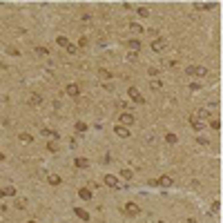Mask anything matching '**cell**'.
<instances>
[{"instance_id": "cell-32", "label": "cell", "mask_w": 223, "mask_h": 223, "mask_svg": "<svg viewBox=\"0 0 223 223\" xmlns=\"http://www.w3.org/2000/svg\"><path fill=\"white\" fill-rule=\"evenodd\" d=\"M210 127H212V129H219V127H221L219 118H212V120H210Z\"/></svg>"}, {"instance_id": "cell-5", "label": "cell", "mask_w": 223, "mask_h": 223, "mask_svg": "<svg viewBox=\"0 0 223 223\" xmlns=\"http://www.w3.org/2000/svg\"><path fill=\"white\" fill-rule=\"evenodd\" d=\"M152 49H154V51L167 49V38H161V36H159V38H154V40H152Z\"/></svg>"}, {"instance_id": "cell-31", "label": "cell", "mask_w": 223, "mask_h": 223, "mask_svg": "<svg viewBox=\"0 0 223 223\" xmlns=\"http://www.w3.org/2000/svg\"><path fill=\"white\" fill-rule=\"evenodd\" d=\"M150 87H152V89H156V91H159V89L163 87V83H161V80H152V85H150Z\"/></svg>"}, {"instance_id": "cell-8", "label": "cell", "mask_w": 223, "mask_h": 223, "mask_svg": "<svg viewBox=\"0 0 223 223\" xmlns=\"http://www.w3.org/2000/svg\"><path fill=\"white\" fill-rule=\"evenodd\" d=\"M138 212H141V208H138L136 203H132V201H129V203H125V214H129V217H136Z\"/></svg>"}, {"instance_id": "cell-28", "label": "cell", "mask_w": 223, "mask_h": 223, "mask_svg": "<svg viewBox=\"0 0 223 223\" xmlns=\"http://www.w3.org/2000/svg\"><path fill=\"white\" fill-rule=\"evenodd\" d=\"M98 76L100 78H112V71L109 69H98Z\"/></svg>"}, {"instance_id": "cell-19", "label": "cell", "mask_w": 223, "mask_h": 223, "mask_svg": "<svg viewBox=\"0 0 223 223\" xmlns=\"http://www.w3.org/2000/svg\"><path fill=\"white\" fill-rule=\"evenodd\" d=\"M120 176H123L125 181H132V179H134V172H132V170H120Z\"/></svg>"}, {"instance_id": "cell-12", "label": "cell", "mask_w": 223, "mask_h": 223, "mask_svg": "<svg viewBox=\"0 0 223 223\" xmlns=\"http://www.w3.org/2000/svg\"><path fill=\"white\" fill-rule=\"evenodd\" d=\"M74 214H76L80 221H89V212L83 210V208H74Z\"/></svg>"}, {"instance_id": "cell-24", "label": "cell", "mask_w": 223, "mask_h": 223, "mask_svg": "<svg viewBox=\"0 0 223 223\" xmlns=\"http://www.w3.org/2000/svg\"><path fill=\"white\" fill-rule=\"evenodd\" d=\"M74 127H76V132H80V134H83V132H87V123H83V120H78V123L74 125Z\"/></svg>"}, {"instance_id": "cell-26", "label": "cell", "mask_w": 223, "mask_h": 223, "mask_svg": "<svg viewBox=\"0 0 223 223\" xmlns=\"http://www.w3.org/2000/svg\"><path fill=\"white\" fill-rule=\"evenodd\" d=\"M138 16H141V18H147V16H150V9H147V7H138V11H136Z\"/></svg>"}, {"instance_id": "cell-13", "label": "cell", "mask_w": 223, "mask_h": 223, "mask_svg": "<svg viewBox=\"0 0 223 223\" xmlns=\"http://www.w3.org/2000/svg\"><path fill=\"white\" fill-rule=\"evenodd\" d=\"M190 125L194 127V129H197V132H201V129H205V123H203V120H199V118H190Z\"/></svg>"}, {"instance_id": "cell-10", "label": "cell", "mask_w": 223, "mask_h": 223, "mask_svg": "<svg viewBox=\"0 0 223 223\" xmlns=\"http://www.w3.org/2000/svg\"><path fill=\"white\" fill-rule=\"evenodd\" d=\"M156 185H163V188H172V185H174V179H172L170 174H163L161 179L156 181Z\"/></svg>"}, {"instance_id": "cell-20", "label": "cell", "mask_w": 223, "mask_h": 223, "mask_svg": "<svg viewBox=\"0 0 223 223\" xmlns=\"http://www.w3.org/2000/svg\"><path fill=\"white\" fill-rule=\"evenodd\" d=\"M47 150H49V152H58V150H60L58 141H49V143H47Z\"/></svg>"}, {"instance_id": "cell-38", "label": "cell", "mask_w": 223, "mask_h": 223, "mask_svg": "<svg viewBox=\"0 0 223 223\" xmlns=\"http://www.w3.org/2000/svg\"><path fill=\"white\" fill-rule=\"evenodd\" d=\"M27 223H38V221H34V219H31V221H27Z\"/></svg>"}, {"instance_id": "cell-35", "label": "cell", "mask_w": 223, "mask_h": 223, "mask_svg": "<svg viewBox=\"0 0 223 223\" xmlns=\"http://www.w3.org/2000/svg\"><path fill=\"white\" fill-rule=\"evenodd\" d=\"M197 141H199V145H210V141H208V138H205V136H199V138H197Z\"/></svg>"}, {"instance_id": "cell-1", "label": "cell", "mask_w": 223, "mask_h": 223, "mask_svg": "<svg viewBox=\"0 0 223 223\" xmlns=\"http://www.w3.org/2000/svg\"><path fill=\"white\" fill-rule=\"evenodd\" d=\"M127 94H129V98H132L134 103H138V105H143V103H145V98H143L141 91H138V87H136V85L129 87V89H127Z\"/></svg>"}, {"instance_id": "cell-3", "label": "cell", "mask_w": 223, "mask_h": 223, "mask_svg": "<svg viewBox=\"0 0 223 223\" xmlns=\"http://www.w3.org/2000/svg\"><path fill=\"white\" fill-rule=\"evenodd\" d=\"M185 71H188L190 76H208V69L201 67V65H190V67H185Z\"/></svg>"}, {"instance_id": "cell-36", "label": "cell", "mask_w": 223, "mask_h": 223, "mask_svg": "<svg viewBox=\"0 0 223 223\" xmlns=\"http://www.w3.org/2000/svg\"><path fill=\"white\" fill-rule=\"evenodd\" d=\"M65 51H67V54H76V51H78V47H76V45H69V47L65 49Z\"/></svg>"}, {"instance_id": "cell-39", "label": "cell", "mask_w": 223, "mask_h": 223, "mask_svg": "<svg viewBox=\"0 0 223 223\" xmlns=\"http://www.w3.org/2000/svg\"><path fill=\"white\" fill-rule=\"evenodd\" d=\"M0 197H5V194H2V190H0Z\"/></svg>"}, {"instance_id": "cell-4", "label": "cell", "mask_w": 223, "mask_h": 223, "mask_svg": "<svg viewBox=\"0 0 223 223\" xmlns=\"http://www.w3.org/2000/svg\"><path fill=\"white\" fill-rule=\"evenodd\" d=\"M103 183L107 185V188H112V190H118V188H120V181H118V176H114V174H105Z\"/></svg>"}, {"instance_id": "cell-17", "label": "cell", "mask_w": 223, "mask_h": 223, "mask_svg": "<svg viewBox=\"0 0 223 223\" xmlns=\"http://www.w3.org/2000/svg\"><path fill=\"white\" fill-rule=\"evenodd\" d=\"M47 183H49V185H60L63 179H60L58 174H47Z\"/></svg>"}, {"instance_id": "cell-9", "label": "cell", "mask_w": 223, "mask_h": 223, "mask_svg": "<svg viewBox=\"0 0 223 223\" xmlns=\"http://www.w3.org/2000/svg\"><path fill=\"white\" fill-rule=\"evenodd\" d=\"M114 134L120 136V138H129V127H123V125H114Z\"/></svg>"}, {"instance_id": "cell-11", "label": "cell", "mask_w": 223, "mask_h": 223, "mask_svg": "<svg viewBox=\"0 0 223 223\" xmlns=\"http://www.w3.org/2000/svg\"><path fill=\"white\" fill-rule=\"evenodd\" d=\"M27 103L36 107V105H40V103H43V96H40V94H36V91H31V94L27 96Z\"/></svg>"}, {"instance_id": "cell-34", "label": "cell", "mask_w": 223, "mask_h": 223, "mask_svg": "<svg viewBox=\"0 0 223 223\" xmlns=\"http://www.w3.org/2000/svg\"><path fill=\"white\" fill-rule=\"evenodd\" d=\"M87 43H89V40L85 38V36H83V38L78 40V45H76V47H87Z\"/></svg>"}, {"instance_id": "cell-40", "label": "cell", "mask_w": 223, "mask_h": 223, "mask_svg": "<svg viewBox=\"0 0 223 223\" xmlns=\"http://www.w3.org/2000/svg\"><path fill=\"white\" fill-rule=\"evenodd\" d=\"M159 223H165V221H159Z\"/></svg>"}, {"instance_id": "cell-30", "label": "cell", "mask_w": 223, "mask_h": 223, "mask_svg": "<svg viewBox=\"0 0 223 223\" xmlns=\"http://www.w3.org/2000/svg\"><path fill=\"white\" fill-rule=\"evenodd\" d=\"M129 27H132V31H134V34H141V31H143V27H141V25H136V22H132Z\"/></svg>"}, {"instance_id": "cell-37", "label": "cell", "mask_w": 223, "mask_h": 223, "mask_svg": "<svg viewBox=\"0 0 223 223\" xmlns=\"http://www.w3.org/2000/svg\"><path fill=\"white\" fill-rule=\"evenodd\" d=\"M0 161H5V154H2V152H0Z\"/></svg>"}, {"instance_id": "cell-23", "label": "cell", "mask_w": 223, "mask_h": 223, "mask_svg": "<svg viewBox=\"0 0 223 223\" xmlns=\"http://www.w3.org/2000/svg\"><path fill=\"white\" fill-rule=\"evenodd\" d=\"M208 116H210V112H208V109H199L197 114H194V118H199V120H201V118H208Z\"/></svg>"}, {"instance_id": "cell-16", "label": "cell", "mask_w": 223, "mask_h": 223, "mask_svg": "<svg viewBox=\"0 0 223 223\" xmlns=\"http://www.w3.org/2000/svg\"><path fill=\"white\" fill-rule=\"evenodd\" d=\"M78 197H80L83 201H89V199H91V190H89V188H80V190H78Z\"/></svg>"}, {"instance_id": "cell-22", "label": "cell", "mask_w": 223, "mask_h": 223, "mask_svg": "<svg viewBox=\"0 0 223 223\" xmlns=\"http://www.w3.org/2000/svg\"><path fill=\"white\" fill-rule=\"evenodd\" d=\"M5 197H16V188H11V185H7V188L2 190Z\"/></svg>"}, {"instance_id": "cell-21", "label": "cell", "mask_w": 223, "mask_h": 223, "mask_svg": "<svg viewBox=\"0 0 223 223\" xmlns=\"http://www.w3.org/2000/svg\"><path fill=\"white\" fill-rule=\"evenodd\" d=\"M165 141H167V143H170V145H174L176 141H179V138H176V134H172V132H167V134H165Z\"/></svg>"}, {"instance_id": "cell-7", "label": "cell", "mask_w": 223, "mask_h": 223, "mask_svg": "<svg viewBox=\"0 0 223 223\" xmlns=\"http://www.w3.org/2000/svg\"><path fill=\"white\" fill-rule=\"evenodd\" d=\"M40 134L43 136H49V141H58L60 134L56 132V129H49V127H40Z\"/></svg>"}, {"instance_id": "cell-15", "label": "cell", "mask_w": 223, "mask_h": 223, "mask_svg": "<svg viewBox=\"0 0 223 223\" xmlns=\"http://www.w3.org/2000/svg\"><path fill=\"white\" fill-rule=\"evenodd\" d=\"M127 49H132L134 54L141 49V40H136V38H132V40H127Z\"/></svg>"}, {"instance_id": "cell-33", "label": "cell", "mask_w": 223, "mask_h": 223, "mask_svg": "<svg viewBox=\"0 0 223 223\" xmlns=\"http://www.w3.org/2000/svg\"><path fill=\"white\" fill-rule=\"evenodd\" d=\"M147 74H150V78H152V76H159V67H150V69H147Z\"/></svg>"}, {"instance_id": "cell-29", "label": "cell", "mask_w": 223, "mask_h": 223, "mask_svg": "<svg viewBox=\"0 0 223 223\" xmlns=\"http://www.w3.org/2000/svg\"><path fill=\"white\" fill-rule=\"evenodd\" d=\"M36 54H38V56H47L49 49H47V47H36Z\"/></svg>"}, {"instance_id": "cell-6", "label": "cell", "mask_w": 223, "mask_h": 223, "mask_svg": "<svg viewBox=\"0 0 223 223\" xmlns=\"http://www.w3.org/2000/svg\"><path fill=\"white\" fill-rule=\"evenodd\" d=\"M65 94H67V96H71V98L80 96V85H76V83H69V85L65 87Z\"/></svg>"}, {"instance_id": "cell-27", "label": "cell", "mask_w": 223, "mask_h": 223, "mask_svg": "<svg viewBox=\"0 0 223 223\" xmlns=\"http://www.w3.org/2000/svg\"><path fill=\"white\" fill-rule=\"evenodd\" d=\"M194 7H197V9H212L214 5H212V2H197Z\"/></svg>"}, {"instance_id": "cell-2", "label": "cell", "mask_w": 223, "mask_h": 223, "mask_svg": "<svg viewBox=\"0 0 223 223\" xmlns=\"http://www.w3.org/2000/svg\"><path fill=\"white\" fill-rule=\"evenodd\" d=\"M134 114H129V112H123V114L118 116V125H123V127H132L134 125Z\"/></svg>"}, {"instance_id": "cell-14", "label": "cell", "mask_w": 223, "mask_h": 223, "mask_svg": "<svg viewBox=\"0 0 223 223\" xmlns=\"http://www.w3.org/2000/svg\"><path fill=\"white\" fill-rule=\"evenodd\" d=\"M74 165L80 167V170H85V167H89V161L83 159V156H76V159H74Z\"/></svg>"}, {"instance_id": "cell-18", "label": "cell", "mask_w": 223, "mask_h": 223, "mask_svg": "<svg viewBox=\"0 0 223 223\" xmlns=\"http://www.w3.org/2000/svg\"><path fill=\"white\" fill-rule=\"evenodd\" d=\"M56 43H58V45H60V47H63V49H67V47H69V45H71V43H69V38H67V36H58V38H56Z\"/></svg>"}, {"instance_id": "cell-25", "label": "cell", "mask_w": 223, "mask_h": 223, "mask_svg": "<svg viewBox=\"0 0 223 223\" xmlns=\"http://www.w3.org/2000/svg\"><path fill=\"white\" fill-rule=\"evenodd\" d=\"M18 138H20L22 143H31V141H34V136H31V134H27V132H22V134L18 136Z\"/></svg>"}]
</instances>
